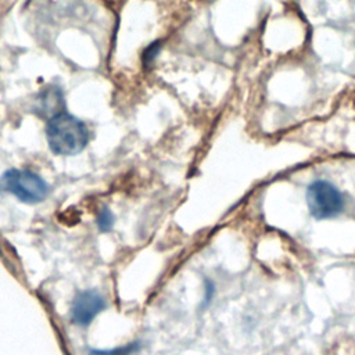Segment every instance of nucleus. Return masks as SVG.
I'll return each instance as SVG.
<instances>
[{
    "label": "nucleus",
    "instance_id": "obj_1",
    "mask_svg": "<svg viewBox=\"0 0 355 355\" xmlns=\"http://www.w3.org/2000/svg\"><path fill=\"white\" fill-rule=\"evenodd\" d=\"M46 139L54 154L76 155L85 150L90 136L87 126L80 119L62 111L49 119Z\"/></svg>",
    "mask_w": 355,
    "mask_h": 355
},
{
    "label": "nucleus",
    "instance_id": "obj_2",
    "mask_svg": "<svg viewBox=\"0 0 355 355\" xmlns=\"http://www.w3.org/2000/svg\"><path fill=\"white\" fill-rule=\"evenodd\" d=\"M3 189L25 204L42 202L49 194V184L29 169H8L1 178Z\"/></svg>",
    "mask_w": 355,
    "mask_h": 355
},
{
    "label": "nucleus",
    "instance_id": "obj_3",
    "mask_svg": "<svg viewBox=\"0 0 355 355\" xmlns=\"http://www.w3.org/2000/svg\"><path fill=\"white\" fill-rule=\"evenodd\" d=\"M306 204L315 219H331L343 212L344 197L333 183L318 179L306 189Z\"/></svg>",
    "mask_w": 355,
    "mask_h": 355
},
{
    "label": "nucleus",
    "instance_id": "obj_4",
    "mask_svg": "<svg viewBox=\"0 0 355 355\" xmlns=\"http://www.w3.org/2000/svg\"><path fill=\"white\" fill-rule=\"evenodd\" d=\"M104 308V297L97 290L79 291L72 301L71 320L82 327L89 326Z\"/></svg>",
    "mask_w": 355,
    "mask_h": 355
},
{
    "label": "nucleus",
    "instance_id": "obj_5",
    "mask_svg": "<svg viewBox=\"0 0 355 355\" xmlns=\"http://www.w3.org/2000/svg\"><path fill=\"white\" fill-rule=\"evenodd\" d=\"M39 104H40V111L43 112H53V116L60 114L57 112V107L62 103V94L60 90L49 87L39 96Z\"/></svg>",
    "mask_w": 355,
    "mask_h": 355
},
{
    "label": "nucleus",
    "instance_id": "obj_6",
    "mask_svg": "<svg viewBox=\"0 0 355 355\" xmlns=\"http://www.w3.org/2000/svg\"><path fill=\"white\" fill-rule=\"evenodd\" d=\"M139 343H130L112 349H90V355H133L139 349Z\"/></svg>",
    "mask_w": 355,
    "mask_h": 355
},
{
    "label": "nucleus",
    "instance_id": "obj_7",
    "mask_svg": "<svg viewBox=\"0 0 355 355\" xmlns=\"http://www.w3.org/2000/svg\"><path fill=\"white\" fill-rule=\"evenodd\" d=\"M96 225H97V229L100 232H103V233L110 232L112 229V226H114V214L108 208H103L97 214Z\"/></svg>",
    "mask_w": 355,
    "mask_h": 355
},
{
    "label": "nucleus",
    "instance_id": "obj_8",
    "mask_svg": "<svg viewBox=\"0 0 355 355\" xmlns=\"http://www.w3.org/2000/svg\"><path fill=\"white\" fill-rule=\"evenodd\" d=\"M159 49H161L159 42L153 43V44H150V46L146 49V51L143 53V62H144V65H146V67H147V65H150V64L154 61V58L157 57V54H158Z\"/></svg>",
    "mask_w": 355,
    "mask_h": 355
},
{
    "label": "nucleus",
    "instance_id": "obj_9",
    "mask_svg": "<svg viewBox=\"0 0 355 355\" xmlns=\"http://www.w3.org/2000/svg\"><path fill=\"white\" fill-rule=\"evenodd\" d=\"M212 294H214V284L212 282L207 280V286H205V298H204V305H207L211 298H212Z\"/></svg>",
    "mask_w": 355,
    "mask_h": 355
}]
</instances>
